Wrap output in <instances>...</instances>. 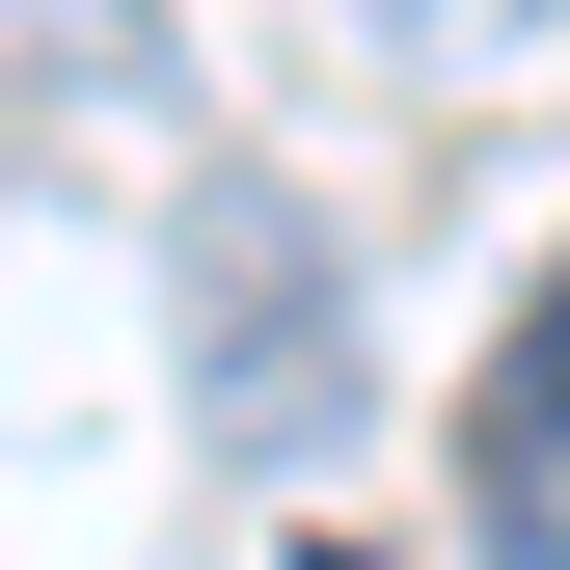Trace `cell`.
Here are the masks:
<instances>
[{
    "label": "cell",
    "instance_id": "1",
    "mask_svg": "<svg viewBox=\"0 0 570 570\" xmlns=\"http://www.w3.org/2000/svg\"><path fill=\"white\" fill-rule=\"evenodd\" d=\"M190 381H218V435L245 462H299L326 407H353V299H326V218L272 164H218L190 190Z\"/></svg>",
    "mask_w": 570,
    "mask_h": 570
},
{
    "label": "cell",
    "instance_id": "2",
    "mask_svg": "<svg viewBox=\"0 0 570 570\" xmlns=\"http://www.w3.org/2000/svg\"><path fill=\"white\" fill-rule=\"evenodd\" d=\"M462 462H489V489H517V462H570V272H543V326L489 353V407H462Z\"/></svg>",
    "mask_w": 570,
    "mask_h": 570
},
{
    "label": "cell",
    "instance_id": "3",
    "mask_svg": "<svg viewBox=\"0 0 570 570\" xmlns=\"http://www.w3.org/2000/svg\"><path fill=\"white\" fill-rule=\"evenodd\" d=\"M381 28H407V55H517L543 0H381Z\"/></svg>",
    "mask_w": 570,
    "mask_h": 570
},
{
    "label": "cell",
    "instance_id": "4",
    "mask_svg": "<svg viewBox=\"0 0 570 570\" xmlns=\"http://www.w3.org/2000/svg\"><path fill=\"white\" fill-rule=\"evenodd\" d=\"M489 570H570V462H517V517H489Z\"/></svg>",
    "mask_w": 570,
    "mask_h": 570
},
{
    "label": "cell",
    "instance_id": "5",
    "mask_svg": "<svg viewBox=\"0 0 570 570\" xmlns=\"http://www.w3.org/2000/svg\"><path fill=\"white\" fill-rule=\"evenodd\" d=\"M299 570H381V543H299Z\"/></svg>",
    "mask_w": 570,
    "mask_h": 570
}]
</instances>
